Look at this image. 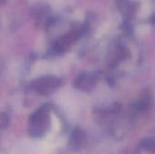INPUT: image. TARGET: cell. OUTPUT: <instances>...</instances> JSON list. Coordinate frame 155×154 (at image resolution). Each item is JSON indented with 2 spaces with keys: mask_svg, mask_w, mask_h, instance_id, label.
Here are the masks:
<instances>
[{
  "mask_svg": "<svg viewBox=\"0 0 155 154\" xmlns=\"http://www.w3.org/2000/svg\"><path fill=\"white\" fill-rule=\"evenodd\" d=\"M32 88L41 94H50L58 89L61 83L60 80L54 76L47 75L35 80L32 84Z\"/></svg>",
  "mask_w": 155,
  "mask_h": 154,
  "instance_id": "6da1fadb",
  "label": "cell"
},
{
  "mask_svg": "<svg viewBox=\"0 0 155 154\" xmlns=\"http://www.w3.org/2000/svg\"><path fill=\"white\" fill-rule=\"evenodd\" d=\"M74 84L78 89L84 91H89L92 88H94V85L96 84V79L93 74H84L77 77Z\"/></svg>",
  "mask_w": 155,
  "mask_h": 154,
  "instance_id": "7a4b0ae2",
  "label": "cell"
}]
</instances>
